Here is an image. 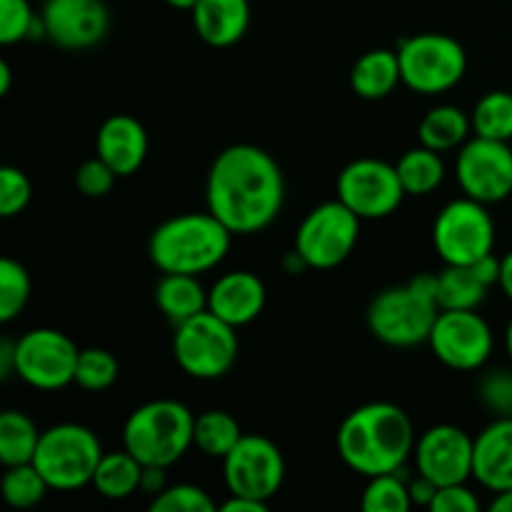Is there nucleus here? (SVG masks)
Instances as JSON below:
<instances>
[{"mask_svg":"<svg viewBox=\"0 0 512 512\" xmlns=\"http://www.w3.org/2000/svg\"><path fill=\"white\" fill-rule=\"evenodd\" d=\"M120 365L113 353L103 348L80 350L78 365H75V385L88 393H103L118 380Z\"/></svg>","mask_w":512,"mask_h":512,"instance_id":"obj_34","label":"nucleus"},{"mask_svg":"<svg viewBox=\"0 0 512 512\" xmlns=\"http://www.w3.org/2000/svg\"><path fill=\"white\" fill-rule=\"evenodd\" d=\"M478 398L498 418L512 415V370H493L490 375H485L480 380Z\"/></svg>","mask_w":512,"mask_h":512,"instance_id":"obj_39","label":"nucleus"},{"mask_svg":"<svg viewBox=\"0 0 512 512\" xmlns=\"http://www.w3.org/2000/svg\"><path fill=\"white\" fill-rule=\"evenodd\" d=\"M403 83L398 50H368L350 70V88L363 100H383Z\"/></svg>","mask_w":512,"mask_h":512,"instance_id":"obj_22","label":"nucleus"},{"mask_svg":"<svg viewBox=\"0 0 512 512\" xmlns=\"http://www.w3.org/2000/svg\"><path fill=\"white\" fill-rule=\"evenodd\" d=\"M103 458L98 435L78 423H60L43 430L33 465L50 490H78L93 483L95 468Z\"/></svg>","mask_w":512,"mask_h":512,"instance_id":"obj_6","label":"nucleus"},{"mask_svg":"<svg viewBox=\"0 0 512 512\" xmlns=\"http://www.w3.org/2000/svg\"><path fill=\"white\" fill-rule=\"evenodd\" d=\"M155 305L170 323L180 325L208 310V290L198 275L163 273L155 285Z\"/></svg>","mask_w":512,"mask_h":512,"instance_id":"obj_23","label":"nucleus"},{"mask_svg":"<svg viewBox=\"0 0 512 512\" xmlns=\"http://www.w3.org/2000/svg\"><path fill=\"white\" fill-rule=\"evenodd\" d=\"M438 315V275L423 273L375 295L368 308V328L375 340L390 348H415L428 343Z\"/></svg>","mask_w":512,"mask_h":512,"instance_id":"obj_4","label":"nucleus"},{"mask_svg":"<svg viewBox=\"0 0 512 512\" xmlns=\"http://www.w3.org/2000/svg\"><path fill=\"white\" fill-rule=\"evenodd\" d=\"M15 373V343L3 340L0 343V378H10Z\"/></svg>","mask_w":512,"mask_h":512,"instance_id":"obj_44","label":"nucleus"},{"mask_svg":"<svg viewBox=\"0 0 512 512\" xmlns=\"http://www.w3.org/2000/svg\"><path fill=\"white\" fill-rule=\"evenodd\" d=\"M115 178H118V173H115L105 160H100L98 155H95V158L78 165V170H75V188H78L85 198H105V195L113 190Z\"/></svg>","mask_w":512,"mask_h":512,"instance_id":"obj_38","label":"nucleus"},{"mask_svg":"<svg viewBox=\"0 0 512 512\" xmlns=\"http://www.w3.org/2000/svg\"><path fill=\"white\" fill-rule=\"evenodd\" d=\"M473 135L493 140H512V93L508 90H490L475 103L470 113Z\"/></svg>","mask_w":512,"mask_h":512,"instance_id":"obj_30","label":"nucleus"},{"mask_svg":"<svg viewBox=\"0 0 512 512\" xmlns=\"http://www.w3.org/2000/svg\"><path fill=\"white\" fill-rule=\"evenodd\" d=\"M473 453L475 440L463 428L433 425L415 440V470L438 488L468 483L473 478Z\"/></svg>","mask_w":512,"mask_h":512,"instance_id":"obj_16","label":"nucleus"},{"mask_svg":"<svg viewBox=\"0 0 512 512\" xmlns=\"http://www.w3.org/2000/svg\"><path fill=\"white\" fill-rule=\"evenodd\" d=\"M500 290L505 293V298L512 303V250L510 253H505L503 258H500V280H498Z\"/></svg>","mask_w":512,"mask_h":512,"instance_id":"obj_45","label":"nucleus"},{"mask_svg":"<svg viewBox=\"0 0 512 512\" xmlns=\"http://www.w3.org/2000/svg\"><path fill=\"white\" fill-rule=\"evenodd\" d=\"M473 478L493 495L512 490V415L498 418L475 438Z\"/></svg>","mask_w":512,"mask_h":512,"instance_id":"obj_20","label":"nucleus"},{"mask_svg":"<svg viewBox=\"0 0 512 512\" xmlns=\"http://www.w3.org/2000/svg\"><path fill=\"white\" fill-rule=\"evenodd\" d=\"M395 170H398L405 195H413V198L435 193L445 180L443 158H440L438 150H430L425 145H418V148L400 155Z\"/></svg>","mask_w":512,"mask_h":512,"instance_id":"obj_27","label":"nucleus"},{"mask_svg":"<svg viewBox=\"0 0 512 512\" xmlns=\"http://www.w3.org/2000/svg\"><path fill=\"white\" fill-rule=\"evenodd\" d=\"M145 465L128 450H115V453H103L98 468L93 475V488L98 495L108 500H125L140 490Z\"/></svg>","mask_w":512,"mask_h":512,"instance_id":"obj_25","label":"nucleus"},{"mask_svg":"<svg viewBox=\"0 0 512 512\" xmlns=\"http://www.w3.org/2000/svg\"><path fill=\"white\" fill-rule=\"evenodd\" d=\"M38 38H45L43 18L33 13L28 0H0V43L15 45Z\"/></svg>","mask_w":512,"mask_h":512,"instance_id":"obj_33","label":"nucleus"},{"mask_svg":"<svg viewBox=\"0 0 512 512\" xmlns=\"http://www.w3.org/2000/svg\"><path fill=\"white\" fill-rule=\"evenodd\" d=\"M95 155L118 173V178L138 173L148 158V133L133 115H110L95 138Z\"/></svg>","mask_w":512,"mask_h":512,"instance_id":"obj_19","label":"nucleus"},{"mask_svg":"<svg viewBox=\"0 0 512 512\" xmlns=\"http://www.w3.org/2000/svg\"><path fill=\"white\" fill-rule=\"evenodd\" d=\"M490 285L483 283L473 265H445L438 273L440 310H478Z\"/></svg>","mask_w":512,"mask_h":512,"instance_id":"obj_26","label":"nucleus"},{"mask_svg":"<svg viewBox=\"0 0 512 512\" xmlns=\"http://www.w3.org/2000/svg\"><path fill=\"white\" fill-rule=\"evenodd\" d=\"M455 180L468 198L485 205L512 195V148L505 140L470 138L455 160Z\"/></svg>","mask_w":512,"mask_h":512,"instance_id":"obj_15","label":"nucleus"},{"mask_svg":"<svg viewBox=\"0 0 512 512\" xmlns=\"http://www.w3.org/2000/svg\"><path fill=\"white\" fill-rule=\"evenodd\" d=\"M243 435L238 420L225 410H205V413L195 415L193 445L208 458L223 460L240 443Z\"/></svg>","mask_w":512,"mask_h":512,"instance_id":"obj_28","label":"nucleus"},{"mask_svg":"<svg viewBox=\"0 0 512 512\" xmlns=\"http://www.w3.org/2000/svg\"><path fill=\"white\" fill-rule=\"evenodd\" d=\"M48 490L50 485L45 483V478L38 473V468L33 463L5 468L3 483H0V493H3L5 503L15 510L35 508L45 498Z\"/></svg>","mask_w":512,"mask_h":512,"instance_id":"obj_32","label":"nucleus"},{"mask_svg":"<svg viewBox=\"0 0 512 512\" xmlns=\"http://www.w3.org/2000/svg\"><path fill=\"white\" fill-rule=\"evenodd\" d=\"M338 455L363 478L398 473L415 450L408 413L393 403H368L345 415L338 428Z\"/></svg>","mask_w":512,"mask_h":512,"instance_id":"obj_2","label":"nucleus"},{"mask_svg":"<svg viewBox=\"0 0 512 512\" xmlns=\"http://www.w3.org/2000/svg\"><path fill=\"white\" fill-rule=\"evenodd\" d=\"M193 15V28L200 40L213 48H230L250 25V3L248 0H198Z\"/></svg>","mask_w":512,"mask_h":512,"instance_id":"obj_21","label":"nucleus"},{"mask_svg":"<svg viewBox=\"0 0 512 512\" xmlns=\"http://www.w3.org/2000/svg\"><path fill=\"white\" fill-rule=\"evenodd\" d=\"M220 510L225 512H265L268 510V503L263 500H253V498H243V495H230Z\"/></svg>","mask_w":512,"mask_h":512,"instance_id":"obj_43","label":"nucleus"},{"mask_svg":"<svg viewBox=\"0 0 512 512\" xmlns=\"http://www.w3.org/2000/svg\"><path fill=\"white\" fill-rule=\"evenodd\" d=\"M435 493H438V485L433 480H428L425 475H418L415 480H410V498H413V505H420V508H428L433 505Z\"/></svg>","mask_w":512,"mask_h":512,"instance_id":"obj_41","label":"nucleus"},{"mask_svg":"<svg viewBox=\"0 0 512 512\" xmlns=\"http://www.w3.org/2000/svg\"><path fill=\"white\" fill-rule=\"evenodd\" d=\"M230 240L233 233L210 210L183 213L168 218L153 230L148 255L160 273L200 278L223 263L230 250Z\"/></svg>","mask_w":512,"mask_h":512,"instance_id":"obj_3","label":"nucleus"},{"mask_svg":"<svg viewBox=\"0 0 512 512\" xmlns=\"http://www.w3.org/2000/svg\"><path fill=\"white\" fill-rule=\"evenodd\" d=\"M40 435L43 433H38L28 415L20 413V410H5L0 415V463L5 468L33 463Z\"/></svg>","mask_w":512,"mask_h":512,"instance_id":"obj_29","label":"nucleus"},{"mask_svg":"<svg viewBox=\"0 0 512 512\" xmlns=\"http://www.w3.org/2000/svg\"><path fill=\"white\" fill-rule=\"evenodd\" d=\"M30 195H33V185H30L28 175L20 168L5 165V168L0 170V215H3V218H15V215H20L28 208Z\"/></svg>","mask_w":512,"mask_h":512,"instance_id":"obj_37","label":"nucleus"},{"mask_svg":"<svg viewBox=\"0 0 512 512\" xmlns=\"http://www.w3.org/2000/svg\"><path fill=\"white\" fill-rule=\"evenodd\" d=\"M153 512H213L215 503L200 485L180 483L168 485L160 495H155L150 503Z\"/></svg>","mask_w":512,"mask_h":512,"instance_id":"obj_36","label":"nucleus"},{"mask_svg":"<svg viewBox=\"0 0 512 512\" xmlns=\"http://www.w3.org/2000/svg\"><path fill=\"white\" fill-rule=\"evenodd\" d=\"M80 350L65 333L35 328L15 340V375L35 390H60L75 383Z\"/></svg>","mask_w":512,"mask_h":512,"instance_id":"obj_11","label":"nucleus"},{"mask_svg":"<svg viewBox=\"0 0 512 512\" xmlns=\"http://www.w3.org/2000/svg\"><path fill=\"white\" fill-rule=\"evenodd\" d=\"M173 355L185 375L195 380H218L238 358V333L218 315L203 310L175 325Z\"/></svg>","mask_w":512,"mask_h":512,"instance_id":"obj_8","label":"nucleus"},{"mask_svg":"<svg viewBox=\"0 0 512 512\" xmlns=\"http://www.w3.org/2000/svg\"><path fill=\"white\" fill-rule=\"evenodd\" d=\"M403 85L420 95L453 90L468 70V55L455 38L445 33H418L398 45Z\"/></svg>","mask_w":512,"mask_h":512,"instance_id":"obj_7","label":"nucleus"},{"mask_svg":"<svg viewBox=\"0 0 512 512\" xmlns=\"http://www.w3.org/2000/svg\"><path fill=\"white\" fill-rule=\"evenodd\" d=\"M45 38L65 50H85L108 35L110 13L103 0H45Z\"/></svg>","mask_w":512,"mask_h":512,"instance_id":"obj_17","label":"nucleus"},{"mask_svg":"<svg viewBox=\"0 0 512 512\" xmlns=\"http://www.w3.org/2000/svg\"><path fill=\"white\" fill-rule=\"evenodd\" d=\"M223 475L230 495L270 503L285 483V458L273 440L243 435L223 458Z\"/></svg>","mask_w":512,"mask_h":512,"instance_id":"obj_12","label":"nucleus"},{"mask_svg":"<svg viewBox=\"0 0 512 512\" xmlns=\"http://www.w3.org/2000/svg\"><path fill=\"white\" fill-rule=\"evenodd\" d=\"M165 488H168V480H165V468H153V465H145L143 480H140V493L155 498V495L163 493Z\"/></svg>","mask_w":512,"mask_h":512,"instance_id":"obj_42","label":"nucleus"},{"mask_svg":"<svg viewBox=\"0 0 512 512\" xmlns=\"http://www.w3.org/2000/svg\"><path fill=\"white\" fill-rule=\"evenodd\" d=\"M433 245L445 265H473L493 253L495 223L480 200H450L433 223Z\"/></svg>","mask_w":512,"mask_h":512,"instance_id":"obj_9","label":"nucleus"},{"mask_svg":"<svg viewBox=\"0 0 512 512\" xmlns=\"http://www.w3.org/2000/svg\"><path fill=\"white\" fill-rule=\"evenodd\" d=\"M505 350H508V358L512 363V320L508 323V330H505Z\"/></svg>","mask_w":512,"mask_h":512,"instance_id":"obj_49","label":"nucleus"},{"mask_svg":"<svg viewBox=\"0 0 512 512\" xmlns=\"http://www.w3.org/2000/svg\"><path fill=\"white\" fill-rule=\"evenodd\" d=\"M480 510V500L465 483L445 485L435 493L430 512H475Z\"/></svg>","mask_w":512,"mask_h":512,"instance_id":"obj_40","label":"nucleus"},{"mask_svg":"<svg viewBox=\"0 0 512 512\" xmlns=\"http://www.w3.org/2000/svg\"><path fill=\"white\" fill-rule=\"evenodd\" d=\"M430 350L453 370H480L495 348L488 320L475 310H440L428 338Z\"/></svg>","mask_w":512,"mask_h":512,"instance_id":"obj_14","label":"nucleus"},{"mask_svg":"<svg viewBox=\"0 0 512 512\" xmlns=\"http://www.w3.org/2000/svg\"><path fill=\"white\" fill-rule=\"evenodd\" d=\"M30 300V275L18 260H0V320L13 323Z\"/></svg>","mask_w":512,"mask_h":512,"instance_id":"obj_35","label":"nucleus"},{"mask_svg":"<svg viewBox=\"0 0 512 512\" xmlns=\"http://www.w3.org/2000/svg\"><path fill=\"white\" fill-rule=\"evenodd\" d=\"M165 3L170 5V8H175V10H193L195 8V3H198V0H165Z\"/></svg>","mask_w":512,"mask_h":512,"instance_id":"obj_48","label":"nucleus"},{"mask_svg":"<svg viewBox=\"0 0 512 512\" xmlns=\"http://www.w3.org/2000/svg\"><path fill=\"white\" fill-rule=\"evenodd\" d=\"M493 512H512V490H503V493H495L493 503H490Z\"/></svg>","mask_w":512,"mask_h":512,"instance_id":"obj_46","label":"nucleus"},{"mask_svg":"<svg viewBox=\"0 0 512 512\" xmlns=\"http://www.w3.org/2000/svg\"><path fill=\"white\" fill-rule=\"evenodd\" d=\"M470 133H473L470 115H465V110L455 108V105H438V108L428 110L418 125L420 145L438 150V153L463 148L470 140Z\"/></svg>","mask_w":512,"mask_h":512,"instance_id":"obj_24","label":"nucleus"},{"mask_svg":"<svg viewBox=\"0 0 512 512\" xmlns=\"http://www.w3.org/2000/svg\"><path fill=\"white\" fill-rule=\"evenodd\" d=\"M208 210L233 235L268 228L285 203L280 165L258 145H230L213 160L205 183Z\"/></svg>","mask_w":512,"mask_h":512,"instance_id":"obj_1","label":"nucleus"},{"mask_svg":"<svg viewBox=\"0 0 512 512\" xmlns=\"http://www.w3.org/2000/svg\"><path fill=\"white\" fill-rule=\"evenodd\" d=\"M360 238V218L338 198L318 205L295 230V250L313 270H333L350 258Z\"/></svg>","mask_w":512,"mask_h":512,"instance_id":"obj_10","label":"nucleus"},{"mask_svg":"<svg viewBox=\"0 0 512 512\" xmlns=\"http://www.w3.org/2000/svg\"><path fill=\"white\" fill-rule=\"evenodd\" d=\"M265 300H268L265 283L250 270L225 273L208 290V310L233 328H243L260 318Z\"/></svg>","mask_w":512,"mask_h":512,"instance_id":"obj_18","label":"nucleus"},{"mask_svg":"<svg viewBox=\"0 0 512 512\" xmlns=\"http://www.w3.org/2000/svg\"><path fill=\"white\" fill-rule=\"evenodd\" d=\"M10 83H13V70H10V65L0 63V95H8L10 93Z\"/></svg>","mask_w":512,"mask_h":512,"instance_id":"obj_47","label":"nucleus"},{"mask_svg":"<svg viewBox=\"0 0 512 512\" xmlns=\"http://www.w3.org/2000/svg\"><path fill=\"white\" fill-rule=\"evenodd\" d=\"M360 508L365 512H408L413 508L410 483L400 475V470L368 478Z\"/></svg>","mask_w":512,"mask_h":512,"instance_id":"obj_31","label":"nucleus"},{"mask_svg":"<svg viewBox=\"0 0 512 512\" xmlns=\"http://www.w3.org/2000/svg\"><path fill=\"white\" fill-rule=\"evenodd\" d=\"M195 415L178 400H150L128 415L123 448L143 465L165 468L183 460L193 445Z\"/></svg>","mask_w":512,"mask_h":512,"instance_id":"obj_5","label":"nucleus"},{"mask_svg":"<svg viewBox=\"0 0 512 512\" xmlns=\"http://www.w3.org/2000/svg\"><path fill=\"white\" fill-rule=\"evenodd\" d=\"M338 200L360 220H380L393 215L405 198L395 165L378 158H360L345 165L338 175Z\"/></svg>","mask_w":512,"mask_h":512,"instance_id":"obj_13","label":"nucleus"}]
</instances>
